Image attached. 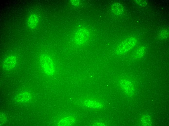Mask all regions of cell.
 Masks as SVG:
<instances>
[{
    "label": "cell",
    "mask_w": 169,
    "mask_h": 126,
    "mask_svg": "<svg viewBox=\"0 0 169 126\" xmlns=\"http://www.w3.org/2000/svg\"><path fill=\"white\" fill-rule=\"evenodd\" d=\"M88 36V31L85 28L81 29L78 31L76 34L75 40L77 44H82L87 40Z\"/></svg>",
    "instance_id": "3"
},
{
    "label": "cell",
    "mask_w": 169,
    "mask_h": 126,
    "mask_svg": "<svg viewBox=\"0 0 169 126\" xmlns=\"http://www.w3.org/2000/svg\"><path fill=\"white\" fill-rule=\"evenodd\" d=\"M85 105L90 108L95 109H101L103 107V105L101 103L96 101L87 100L84 102Z\"/></svg>",
    "instance_id": "7"
},
{
    "label": "cell",
    "mask_w": 169,
    "mask_h": 126,
    "mask_svg": "<svg viewBox=\"0 0 169 126\" xmlns=\"http://www.w3.org/2000/svg\"><path fill=\"white\" fill-rule=\"evenodd\" d=\"M17 61L16 56L14 55H10L7 57L4 60L3 67L5 69L10 70L14 69L16 66Z\"/></svg>",
    "instance_id": "4"
},
{
    "label": "cell",
    "mask_w": 169,
    "mask_h": 126,
    "mask_svg": "<svg viewBox=\"0 0 169 126\" xmlns=\"http://www.w3.org/2000/svg\"><path fill=\"white\" fill-rule=\"evenodd\" d=\"M75 119L73 117H67L61 120L59 122V125L67 126L71 125L74 122Z\"/></svg>",
    "instance_id": "9"
},
{
    "label": "cell",
    "mask_w": 169,
    "mask_h": 126,
    "mask_svg": "<svg viewBox=\"0 0 169 126\" xmlns=\"http://www.w3.org/2000/svg\"><path fill=\"white\" fill-rule=\"evenodd\" d=\"M39 59L41 67L45 73L49 75H53L55 71V65L51 58L44 54L40 56Z\"/></svg>",
    "instance_id": "1"
},
{
    "label": "cell",
    "mask_w": 169,
    "mask_h": 126,
    "mask_svg": "<svg viewBox=\"0 0 169 126\" xmlns=\"http://www.w3.org/2000/svg\"><path fill=\"white\" fill-rule=\"evenodd\" d=\"M123 9L121 6L118 4H113L112 7V11L115 14H120L122 11Z\"/></svg>",
    "instance_id": "10"
},
{
    "label": "cell",
    "mask_w": 169,
    "mask_h": 126,
    "mask_svg": "<svg viewBox=\"0 0 169 126\" xmlns=\"http://www.w3.org/2000/svg\"><path fill=\"white\" fill-rule=\"evenodd\" d=\"M30 97V93L27 92H25L19 94L16 96V98L18 101L21 102H24L28 101Z\"/></svg>",
    "instance_id": "8"
},
{
    "label": "cell",
    "mask_w": 169,
    "mask_h": 126,
    "mask_svg": "<svg viewBox=\"0 0 169 126\" xmlns=\"http://www.w3.org/2000/svg\"><path fill=\"white\" fill-rule=\"evenodd\" d=\"M38 22L37 16L35 14H33L31 15L28 19V24L30 28L34 29L37 26Z\"/></svg>",
    "instance_id": "6"
},
{
    "label": "cell",
    "mask_w": 169,
    "mask_h": 126,
    "mask_svg": "<svg viewBox=\"0 0 169 126\" xmlns=\"http://www.w3.org/2000/svg\"><path fill=\"white\" fill-rule=\"evenodd\" d=\"M122 88L127 93H132L134 90L133 86L130 81L126 79L122 80L120 82Z\"/></svg>",
    "instance_id": "5"
},
{
    "label": "cell",
    "mask_w": 169,
    "mask_h": 126,
    "mask_svg": "<svg viewBox=\"0 0 169 126\" xmlns=\"http://www.w3.org/2000/svg\"><path fill=\"white\" fill-rule=\"evenodd\" d=\"M98 124H97L95 125V126H104V125L103 124H101V123H98Z\"/></svg>",
    "instance_id": "12"
},
{
    "label": "cell",
    "mask_w": 169,
    "mask_h": 126,
    "mask_svg": "<svg viewBox=\"0 0 169 126\" xmlns=\"http://www.w3.org/2000/svg\"><path fill=\"white\" fill-rule=\"evenodd\" d=\"M146 119H145L144 118H142V122L145 125H146V123H147L148 126L149 125L151 124V121L148 117L146 116L145 117Z\"/></svg>",
    "instance_id": "11"
},
{
    "label": "cell",
    "mask_w": 169,
    "mask_h": 126,
    "mask_svg": "<svg viewBox=\"0 0 169 126\" xmlns=\"http://www.w3.org/2000/svg\"><path fill=\"white\" fill-rule=\"evenodd\" d=\"M135 40L133 39H127L123 42L117 48V52L118 54H123L129 50L135 44Z\"/></svg>",
    "instance_id": "2"
}]
</instances>
